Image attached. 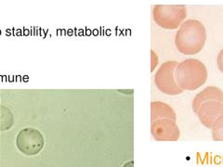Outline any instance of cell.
Returning <instances> with one entry per match:
<instances>
[{
  "instance_id": "obj_13",
  "label": "cell",
  "mask_w": 223,
  "mask_h": 167,
  "mask_svg": "<svg viewBox=\"0 0 223 167\" xmlns=\"http://www.w3.org/2000/svg\"><path fill=\"white\" fill-rule=\"evenodd\" d=\"M123 167H134V162L133 161H129L127 163H125Z\"/></svg>"
},
{
  "instance_id": "obj_3",
  "label": "cell",
  "mask_w": 223,
  "mask_h": 167,
  "mask_svg": "<svg viewBox=\"0 0 223 167\" xmlns=\"http://www.w3.org/2000/svg\"><path fill=\"white\" fill-rule=\"evenodd\" d=\"M187 17V8L182 5H156L152 8V20L159 27L175 30Z\"/></svg>"
},
{
  "instance_id": "obj_7",
  "label": "cell",
  "mask_w": 223,
  "mask_h": 167,
  "mask_svg": "<svg viewBox=\"0 0 223 167\" xmlns=\"http://www.w3.org/2000/svg\"><path fill=\"white\" fill-rule=\"evenodd\" d=\"M200 122L206 127L211 128L215 121L223 115V102L210 100L203 103L196 111Z\"/></svg>"
},
{
  "instance_id": "obj_5",
  "label": "cell",
  "mask_w": 223,
  "mask_h": 167,
  "mask_svg": "<svg viewBox=\"0 0 223 167\" xmlns=\"http://www.w3.org/2000/svg\"><path fill=\"white\" fill-rule=\"evenodd\" d=\"M45 144V139L40 131L33 127H26L22 129L16 139L18 149L28 156L38 154Z\"/></svg>"
},
{
  "instance_id": "obj_11",
  "label": "cell",
  "mask_w": 223,
  "mask_h": 167,
  "mask_svg": "<svg viewBox=\"0 0 223 167\" xmlns=\"http://www.w3.org/2000/svg\"><path fill=\"white\" fill-rule=\"evenodd\" d=\"M158 63H159L158 56L153 50H151V72H153L155 70V68L157 67Z\"/></svg>"
},
{
  "instance_id": "obj_6",
  "label": "cell",
  "mask_w": 223,
  "mask_h": 167,
  "mask_svg": "<svg viewBox=\"0 0 223 167\" xmlns=\"http://www.w3.org/2000/svg\"><path fill=\"white\" fill-rule=\"evenodd\" d=\"M151 135L157 141H176L180 132L176 122L170 119H158L151 122Z\"/></svg>"
},
{
  "instance_id": "obj_1",
  "label": "cell",
  "mask_w": 223,
  "mask_h": 167,
  "mask_svg": "<svg viewBox=\"0 0 223 167\" xmlns=\"http://www.w3.org/2000/svg\"><path fill=\"white\" fill-rule=\"evenodd\" d=\"M206 42V30L197 20H187L182 23L175 35V46L182 55H196Z\"/></svg>"
},
{
  "instance_id": "obj_4",
  "label": "cell",
  "mask_w": 223,
  "mask_h": 167,
  "mask_svg": "<svg viewBox=\"0 0 223 167\" xmlns=\"http://www.w3.org/2000/svg\"><path fill=\"white\" fill-rule=\"evenodd\" d=\"M178 62L168 60L164 62L154 74V84L156 87L164 94L168 96H177L183 92L178 85L175 79V69Z\"/></svg>"
},
{
  "instance_id": "obj_10",
  "label": "cell",
  "mask_w": 223,
  "mask_h": 167,
  "mask_svg": "<svg viewBox=\"0 0 223 167\" xmlns=\"http://www.w3.org/2000/svg\"><path fill=\"white\" fill-rule=\"evenodd\" d=\"M212 138L215 141H223V115L219 117L212 127Z\"/></svg>"
},
{
  "instance_id": "obj_9",
  "label": "cell",
  "mask_w": 223,
  "mask_h": 167,
  "mask_svg": "<svg viewBox=\"0 0 223 167\" xmlns=\"http://www.w3.org/2000/svg\"><path fill=\"white\" fill-rule=\"evenodd\" d=\"M151 122L158 119H170L176 122L177 116L174 110L168 104L162 101H152L151 103Z\"/></svg>"
},
{
  "instance_id": "obj_2",
  "label": "cell",
  "mask_w": 223,
  "mask_h": 167,
  "mask_svg": "<svg viewBox=\"0 0 223 167\" xmlns=\"http://www.w3.org/2000/svg\"><path fill=\"white\" fill-rule=\"evenodd\" d=\"M208 77L205 65L197 58H187L175 69V79L183 91H194L204 85Z\"/></svg>"
},
{
  "instance_id": "obj_12",
  "label": "cell",
  "mask_w": 223,
  "mask_h": 167,
  "mask_svg": "<svg viewBox=\"0 0 223 167\" xmlns=\"http://www.w3.org/2000/svg\"><path fill=\"white\" fill-rule=\"evenodd\" d=\"M217 66L220 72L223 73V48L220 51V53L217 57Z\"/></svg>"
},
{
  "instance_id": "obj_8",
  "label": "cell",
  "mask_w": 223,
  "mask_h": 167,
  "mask_svg": "<svg viewBox=\"0 0 223 167\" xmlns=\"http://www.w3.org/2000/svg\"><path fill=\"white\" fill-rule=\"evenodd\" d=\"M210 100H218V101H221L223 102V91L217 87V86H207L205 87L204 90H202L201 92H199L198 94L194 97V100H193V110L196 113V111L199 109V107L206 102V101H210Z\"/></svg>"
}]
</instances>
